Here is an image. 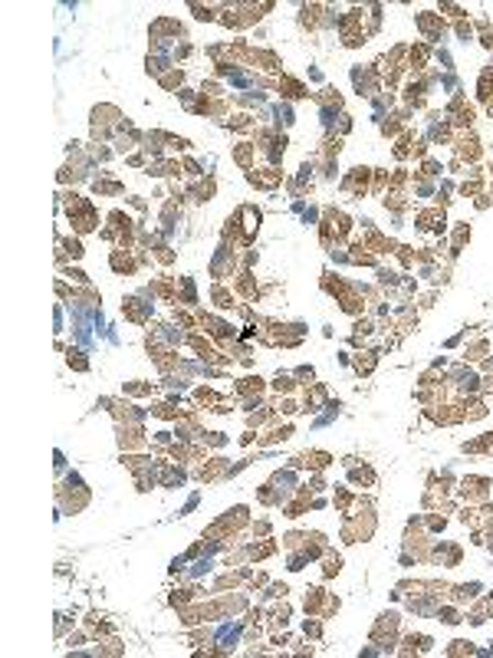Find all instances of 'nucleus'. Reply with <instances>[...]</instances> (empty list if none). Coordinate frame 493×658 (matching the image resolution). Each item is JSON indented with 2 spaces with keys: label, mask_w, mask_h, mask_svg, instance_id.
Returning <instances> with one entry per match:
<instances>
[{
  "label": "nucleus",
  "mask_w": 493,
  "mask_h": 658,
  "mask_svg": "<svg viewBox=\"0 0 493 658\" xmlns=\"http://www.w3.org/2000/svg\"><path fill=\"white\" fill-rule=\"evenodd\" d=\"M122 119V112L115 106H96L92 109V135L96 138H109V125H115L119 129V122Z\"/></svg>",
  "instance_id": "obj_1"
},
{
  "label": "nucleus",
  "mask_w": 493,
  "mask_h": 658,
  "mask_svg": "<svg viewBox=\"0 0 493 658\" xmlns=\"http://www.w3.org/2000/svg\"><path fill=\"white\" fill-rule=\"evenodd\" d=\"M145 296H152V290H142V296H128L122 303V313L132 319V323H145L148 313H152V303H145Z\"/></svg>",
  "instance_id": "obj_2"
},
{
  "label": "nucleus",
  "mask_w": 493,
  "mask_h": 658,
  "mask_svg": "<svg viewBox=\"0 0 493 658\" xmlns=\"http://www.w3.org/2000/svg\"><path fill=\"white\" fill-rule=\"evenodd\" d=\"M112 270L115 273H132L135 270V260H132V254H128V247H119V250H112Z\"/></svg>",
  "instance_id": "obj_3"
},
{
  "label": "nucleus",
  "mask_w": 493,
  "mask_h": 658,
  "mask_svg": "<svg viewBox=\"0 0 493 658\" xmlns=\"http://www.w3.org/2000/svg\"><path fill=\"white\" fill-rule=\"evenodd\" d=\"M119 444L122 448H145L142 428H119Z\"/></svg>",
  "instance_id": "obj_4"
},
{
  "label": "nucleus",
  "mask_w": 493,
  "mask_h": 658,
  "mask_svg": "<svg viewBox=\"0 0 493 658\" xmlns=\"http://www.w3.org/2000/svg\"><path fill=\"white\" fill-rule=\"evenodd\" d=\"M82 254H85V250H82V244H79V240H76V237L62 240V254H59V260H62V257H73V260H79Z\"/></svg>",
  "instance_id": "obj_5"
},
{
  "label": "nucleus",
  "mask_w": 493,
  "mask_h": 658,
  "mask_svg": "<svg viewBox=\"0 0 493 658\" xmlns=\"http://www.w3.org/2000/svg\"><path fill=\"white\" fill-rule=\"evenodd\" d=\"M181 79H184V73L171 69V73H164V76H161V86H164V89H178V86H181Z\"/></svg>",
  "instance_id": "obj_6"
},
{
  "label": "nucleus",
  "mask_w": 493,
  "mask_h": 658,
  "mask_svg": "<svg viewBox=\"0 0 493 658\" xmlns=\"http://www.w3.org/2000/svg\"><path fill=\"white\" fill-rule=\"evenodd\" d=\"M66 362L73 365V369H79V372H85V369H89V362L82 359V352H76V349H69V359H66Z\"/></svg>",
  "instance_id": "obj_7"
},
{
  "label": "nucleus",
  "mask_w": 493,
  "mask_h": 658,
  "mask_svg": "<svg viewBox=\"0 0 493 658\" xmlns=\"http://www.w3.org/2000/svg\"><path fill=\"white\" fill-rule=\"evenodd\" d=\"M92 188H96V191H102V194H122V184H119V181H96Z\"/></svg>",
  "instance_id": "obj_8"
},
{
  "label": "nucleus",
  "mask_w": 493,
  "mask_h": 658,
  "mask_svg": "<svg viewBox=\"0 0 493 658\" xmlns=\"http://www.w3.org/2000/svg\"><path fill=\"white\" fill-rule=\"evenodd\" d=\"M125 392H128V395H152V385H145V382H128Z\"/></svg>",
  "instance_id": "obj_9"
},
{
  "label": "nucleus",
  "mask_w": 493,
  "mask_h": 658,
  "mask_svg": "<svg viewBox=\"0 0 493 658\" xmlns=\"http://www.w3.org/2000/svg\"><path fill=\"white\" fill-rule=\"evenodd\" d=\"M152 412H155V415H158V418H178V412H175V408H171V405H155V408H152Z\"/></svg>",
  "instance_id": "obj_10"
},
{
  "label": "nucleus",
  "mask_w": 493,
  "mask_h": 658,
  "mask_svg": "<svg viewBox=\"0 0 493 658\" xmlns=\"http://www.w3.org/2000/svg\"><path fill=\"white\" fill-rule=\"evenodd\" d=\"M66 277H69V280H76V283H82V286H85V283H89V277H85V273H82V270H73V267H69V270H66Z\"/></svg>",
  "instance_id": "obj_11"
},
{
  "label": "nucleus",
  "mask_w": 493,
  "mask_h": 658,
  "mask_svg": "<svg viewBox=\"0 0 493 658\" xmlns=\"http://www.w3.org/2000/svg\"><path fill=\"white\" fill-rule=\"evenodd\" d=\"M191 10H194V17H198V20H210V10H207V7H198V4H194Z\"/></svg>",
  "instance_id": "obj_12"
}]
</instances>
